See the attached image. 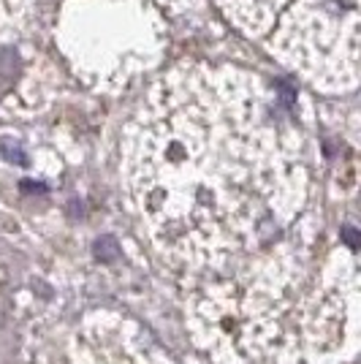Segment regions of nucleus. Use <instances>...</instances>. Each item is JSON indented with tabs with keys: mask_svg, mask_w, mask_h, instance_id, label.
Here are the masks:
<instances>
[{
	"mask_svg": "<svg viewBox=\"0 0 361 364\" xmlns=\"http://www.w3.org/2000/svg\"><path fill=\"white\" fill-rule=\"evenodd\" d=\"M95 258L104 261V264L117 261V258H120V245H117V240H114V237H101V240L95 242Z\"/></svg>",
	"mask_w": 361,
	"mask_h": 364,
	"instance_id": "f257e3e1",
	"label": "nucleus"
},
{
	"mask_svg": "<svg viewBox=\"0 0 361 364\" xmlns=\"http://www.w3.org/2000/svg\"><path fill=\"white\" fill-rule=\"evenodd\" d=\"M0 155H3L9 164H16V166H25V164H28L25 150H22L16 141H11V139H0Z\"/></svg>",
	"mask_w": 361,
	"mask_h": 364,
	"instance_id": "f03ea898",
	"label": "nucleus"
},
{
	"mask_svg": "<svg viewBox=\"0 0 361 364\" xmlns=\"http://www.w3.org/2000/svg\"><path fill=\"white\" fill-rule=\"evenodd\" d=\"M340 237H343V240L347 242V247H359V231H356L353 226L343 228V234H340Z\"/></svg>",
	"mask_w": 361,
	"mask_h": 364,
	"instance_id": "7ed1b4c3",
	"label": "nucleus"
}]
</instances>
